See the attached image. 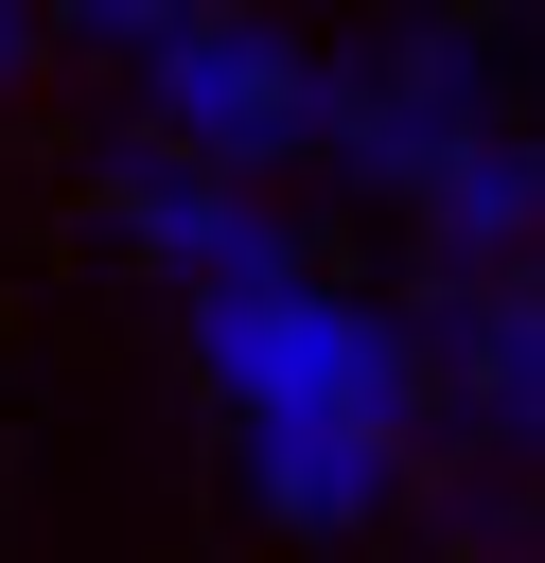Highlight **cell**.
Masks as SVG:
<instances>
[{"instance_id":"obj_9","label":"cell","mask_w":545,"mask_h":563,"mask_svg":"<svg viewBox=\"0 0 545 563\" xmlns=\"http://www.w3.org/2000/svg\"><path fill=\"white\" fill-rule=\"evenodd\" d=\"M18 70H35V0H0V88H18Z\"/></svg>"},{"instance_id":"obj_7","label":"cell","mask_w":545,"mask_h":563,"mask_svg":"<svg viewBox=\"0 0 545 563\" xmlns=\"http://www.w3.org/2000/svg\"><path fill=\"white\" fill-rule=\"evenodd\" d=\"M404 475H422V440H387V422H246V493L281 510V528H387L404 510Z\"/></svg>"},{"instance_id":"obj_4","label":"cell","mask_w":545,"mask_h":563,"mask_svg":"<svg viewBox=\"0 0 545 563\" xmlns=\"http://www.w3.org/2000/svg\"><path fill=\"white\" fill-rule=\"evenodd\" d=\"M404 352H422V387H440L492 457H545V264H510V282H422Z\"/></svg>"},{"instance_id":"obj_3","label":"cell","mask_w":545,"mask_h":563,"mask_svg":"<svg viewBox=\"0 0 545 563\" xmlns=\"http://www.w3.org/2000/svg\"><path fill=\"white\" fill-rule=\"evenodd\" d=\"M141 106H158V158L246 176V194L281 158H316V53H281V18H229V0H193L141 53Z\"/></svg>"},{"instance_id":"obj_2","label":"cell","mask_w":545,"mask_h":563,"mask_svg":"<svg viewBox=\"0 0 545 563\" xmlns=\"http://www.w3.org/2000/svg\"><path fill=\"white\" fill-rule=\"evenodd\" d=\"M475 123H510L475 18H387L369 53H316V158H334L352 194H387V211H404Z\"/></svg>"},{"instance_id":"obj_6","label":"cell","mask_w":545,"mask_h":563,"mask_svg":"<svg viewBox=\"0 0 545 563\" xmlns=\"http://www.w3.org/2000/svg\"><path fill=\"white\" fill-rule=\"evenodd\" d=\"M404 229H422L440 282H510V264H545V123H475V141L404 194Z\"/></svg>"},{"instance_id":"obj_8","label":"cell","mask_w":545,"mask_h":563,"mask_svg":"<svg viewBox=\"0 0 545 563\" xmlns=\"http://www.w3.org/2000/svg\"><path fill=\"white\" fill-rule=\"evenodd\" d=\"M53 18H70V35H105V53H158L193 0H53Z\"/></svg>"},{"instance_id":"obj_1","label":"cell","mask_w":545,"mask_h":563,"mask_svg":"<svg viewBox=\"0 0 545 563\" xmlns=\"http://www.w3.org/2000/svg\"><path fill=\"white\" fill-rule=\"evenodd\" d=\"M193 369L229 387V422H387V440H422V352H404V317H387V299H334L316 264L193 299Z\"/></svg>"},{"instance_id":"obj_5","label":"cell","mask_w":545,"mask_h":563,"mask_svg":"<svg viewBox=\"0 0 545 563\" xmlns=\"http://www.w3.org/2000/svg\"><path fill=\"white\" fill-rule=\"evenodd\" d=\"M105 229H123L141 264H176L193 299H229V282H299V229H281V194H246V176H193V158H158V141H123V158H105Z\"/></svg>"}]
</instances>
